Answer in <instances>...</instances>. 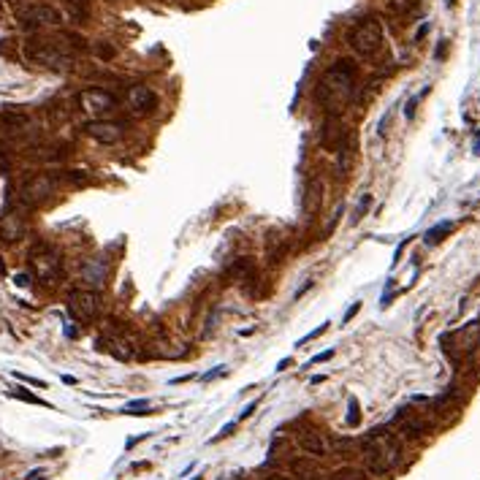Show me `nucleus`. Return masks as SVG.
Instances as JSON below:
<instances>
[{
  "label": "nucleus",
  "mask_w": 480,
  "mask_h": 480,
  "mask_svg": "<svg viewBox=\"0 0 480 480\" xmlns=\"http://www.w3.org/2000/svg\"><path fill=\"white\" fill-rule=\"evenodd\" d=\"M331 480H366V477H364V469L342 467V469H334L331 472Z\"/></svg>",
  "instance_id": "obj_18"
},
{
  "label": "nucleus",
  "mask_w": 480,
  "mask_h": 480,
  "mask_svg": "<svg viewBox=\"0 0 480 480\" xmlns=\"http://www.w3.org/2000/svg\"><path fill=\"white\" fill-rule=\"evenodd\" d=\"M25 57L30 62H36V65H41V68H49V71H68V68H74V54L65 52L57 44H49V41L27 44L25 46Z\"/></svg>",
  "instance_id": "obj_3"
},
{
  "label": "nucleus",
  "mask_w": 480,
  "mask_h": 480,
  "mask_svg": "<svg viewBox=\"0 0 480 480\" xmlns=\"http://www.w3.org/2000/svg\"><path fill=\"white\" fill-rule=\"evenodd\" d=\"M426 92H429V87L423 90L421 95H415V98H410V104H407V109H404V117H407V120H413V117H415V106H418V100H421L423 95H426Z\"/></svg>",
  "instance_id": "obj_24"
},
{
  "label": "nucleus",
  "mask_w": 480,
  "mask_h": 480,
  "mask_svg": "<svg viewBox=\"0 0 480 480\" xmlns=\"http://www.w3.org/2000/svg\"><path fill=\"white\" fill-rule=\"evenodd\" d=\"M84 133L92 139V141H98V144H106V147H112L117 144V141L122 139V125L120 122H112V120H90L87 125H84Z\"/></svg>",
  "instance_id": "obj_12"
},
{
  "label": "nucleus",
  "mask_w": 480,
  "mask_h": 480,
  "mask_svg": "<svg viewBox=\"0 0 480 480\" xmlns=\"http://www.w3.org/2000/svg\"><path fill=\"white\" fill-rule=\"evenodd\" d=\"M393 421H396V426L402 429L404 434H410V437H421V434H426V423H423L413 410H399Z\"/></svg>",
  "instance_id": "obj_15"
},
{
  "label": "nucleus",
  "mask_w": 480,
  "mask_h": 480,
  "mask_svg": "<svg viewBox=\"0 0 480 480\" xmlns=\"http://www.w3.org/2000/svg\"><path fill=\"white\" fill-rule=\"evenodd\" d=\"M263 480H290V477H285V475H280V472H274V475H266Z\"/></svg>",
  "instance_id": "obj_34"
},
{
  "label": "nucleus",
  "mask_w": 480,
  "mask_h": 480,
  "mask_svg": "<svg viewBox=\"0 0 480 480\" xmlns=\"http://www.w3.org/2000/svg\"><path fill=\"white\" fill-rule=\"evenodd\" d=\"M323 380H326L323 374H315V377H310V385H320V383H323Z\"/></svg>",
  "instance_id": "obj_35"
},
{
  "label": "nucleus",
  "mask_w": 480,
  "mask_h": 480,
  "mask_svg": "<svg viewBox=\"0 0 480 480\" xmlns=\"http://www.w3.org/2000/svg\"><path fill=\"white\" fill-rule=\"evenodd\" d=\"M79 277H82L84 288H92V290H100L106 285V277H109V266L104 258H87L82 266H79Z\"/></svg>",
  "instance_id": "obj_13"
},
{
  "label": "nucleus",
  "mask_w": 480,
  "mask_h": 480,
  "mask_svg": "<svg viewBox=\"0 0 480 480\" xmlns=\"http://www.w3.org/2000/svg\"><path fill=\"white\" fill-rule=\"evenodd\" d=\"M402 459V448L388 429H372L364 439V464L372 475H388Z\"/></svg>",
  "instance_id": "obj_2"
},
{
  "label": "nucleus",
  "mask_w": 480,
  "mask_h": 480,
  "mask_svg": "<svg viewBox=\"0 0 480 480\" xmlns=\"http://www.w3.org/2000/svg\"><path fill=\"white\" fill-rule=\"evenodd\" d=\"M350 46L361 57H374L383 46V27L377 19H361L350 30Z\"/></svg>",
  "instance_id": "obj_4"
},
{
  "label": "nucleus",
  "mask_w": 480,
  "mask_h": 480,
  "mask_svg": "<svg viewBox=\"0 0 480 480\" xmlns=\"http://www.w3.org/2000/svg\"><path fill=\"white\" fill-rule=\"evenodd\" d=\"M290 469H293V475L298 480H323L320 467L315 461H310V459H296L293 464H290Z\"/></svg>",
  "instance_id": "obj_16"
},
{
  "label": "nucleus",
  "mask_w": 480,
  "mask_h": 480,
  "mask_svg": "<svg viewBox=\"0 0 480 480\" xmlns=\"http://www.w3.org/2000/svg\"><path fill=\"white\" fill-rule=\"evenodd\" d=\"M290 366V358H282L280 364H277V372H285V369Z\"/></svg>",
  "instance_id": "obj_33"
},
{
  "label": "nucleus",
  "mask_w": 480,
  "mask_h": 480,
  "mask_svg": "<svg viewBox=\"0 0 480 480\" xmlns=\"http://www.w3.org/2000/svg\"><path fill=\"white\" fill-rule=\"evenodd\" d=\"M358 310H361V304H353V306H350V310H348V315H345V318H342V323H345V326H348V323H350V320H353V318H356V312H358Z\"/></svg>",
  "instance_id": "obj_29"
},
{
  "label": "nucleus",
  "mask_w": 480,
  "mask_h": 480,
  "mask_svg": "<svg viewBox=\"0 0 480 480\" xmlns=\"http://www.w3.org/2000/svg\"><path fill=\"white\" fill-rule=\"evenodd\" d=\"M14 377L22 380V383H27V385H36V388H46V383L38 380V377H27V374H22V372H14Z\"/></svg>",
  "instance_id": "obj_25"
},
{
  "label": "nucleus",
  "mask_w": 480,
  "mask_h": 480,
  "mask_svg": "<svg viewBox=\"0 0 480 480\" xmlns=\"http://www.w3.org/2000/svg\"><path fill=\"white\" fill-rule=\"evenodd\" d=\"M0 271H3V263H0Z\"/></svg>",
  "instance_id": "obj_39"
},
{
  "label": "nucleus",
  "mask_w": 480,
  "mask_h": 480,
  "mask_svg": "<svg viewBox=\"0 0 480 480\" xmlns=\"http://www.w3.org/2000/svg\"><path fill=\"white\" fill-rule=\"evenodd\" d=\"M334 358V350H326V353H318V356H312L310 361H306V366H312V364H323V361H331Z\"/></svg>",
  "instance_id": "obj_26"
},
{
  "label": "nucleus",
  "mask_w": 480,
  "mask_h": 480,
  "mask_svg": "<svg viewBox=\"0 0 480 480\" xmlns=\"http://www.w3.org/2000/svg\"><path fill=\"white\" fill-rule=\"evenodd\" d=\"M68 312L74 315L76 320H82V323L98 318V312H100V296H98V290H92V288H76L74 293L68 296Z\"/></svg>",
  "instance_id": "obj_7"
},
{
  "label": "nucleus",
  "mask_w": 480,
  "mask_h": 480,
  "mask_svg": "<svg viewBox=\"0 0 480 480\" xmlns=\"http://www.w3.org/2000/svg\"><path fill=\"white\" fill-rule=\"evenodd\" d=\"M255 407H258L255 402H253V404H247V407H245V413H242V415H239V421H245V418H250V415H253V413H255Z\"/></svg>",
  "instance_id": "obj_31"
},
{
  "label": "nucleus",
  "mask_w": 480,
  "mask_h": 480,
  "mask_svg": "<svg viewBox=\"0 0 480 480\" xmlns=\"http://www.w3.org/2000/svg\"><path fill=\"white\" fill-rule=\"evenodd\" d=\"M426 30H429V25H423V27L418 30V36H415V41H421V38H423V36H426Z\"/></svg>",
  "instance_id": "obj_36"
},
{
  "label": "nucleus",
  "mask_w": 480,
  "mask_h": 480,
  "mask_svg": "<svg viewBox=\"0 0 480 480\" xmlns=\"http://www.w3.org/2000/svg\"><path fill=\"white\" fill-rule=\"evenodd\" d=\"M298 445H301V451L312 453V456H328L334 451V442L328 439V434H323V431H304L301 439H298Z\"/></svg>",
  "instance_id": "obj_14"
},
{
  "label": "nucleus",
  "mask_w": 480,
  "mask_h": 480,
  "mask_svg": "<svg viewBox=\"0 0 480 480\" xmlns=\"http://www.w3.org/2000/svg\"><path fill=\"white\" fill-rule=\"evenodd\" d=\"M122 413L125 415H149V402L147 399H133V402L122 407Z\"/></svg>",
  "instance_id": "obj_20"
},
{
  "label": "nucleus",
  "mask_w": 480,
  "mask_h": 480,
  "mask_svg": "<svg viewBox=\"0 0 480 480\" xmlns=\"http://www.w3.org/2000/svg\"><path fill=\"white\" fill-rule=\"evenodd\" d=\"M445 3H448V6H456V0H445Z\"/></svg>",
  "instance_id": "obj_38"
},
{
  "label": "nucleus",
  "mask_w": 480,
  "mask_h": 480,
  "mask_svg": "<svg viewBox=\"0 0 480 480\" xmlns=\"http://www.w3.org/2000/svg\"><path fill=\"white\" fill-rule=\"evenodd\" d=\"M62 383H68V385H76V377H71V374H62Z\"/></svg>",
  "instance_id": "obj_37"
},
{
  "label": "nucleus",
  "mask_w": 480,
  "mask_h": 480,
  "mask_svg": "<svg viewBox=\"0 0 480 480\" xmlns=\"http://www.w3.org/2000/svg\"><path fill=\"white\" fill-rule=\"evenodd\" d=\"M326 331H328V323H320L318 328H312V331L306 334L304 339H298V342H296V348H301V345H306V342H312L315 336H320V334H326Z\"/></svg>",
  "instance_id": "obj_23"
},
{
  "label": "nucleus",
  "mask_w": 480,
  "mask_h": 480,
  "mask_svg": "<svg viewBox=\"0 0 480 480\" xmlns=\"http://www.w3.org/2000/svg\"><path fill=\"white\" fill-rule=\"evenodd\" d=\"M54 190H57V179L52 174H33L19 187V201L25 207H36V203H44L49 195H54Z\"/></svg>",
  "instance_id": "obj_6"
},
{
  "label": "nucleus",
  "mask_w": 480,
  "mask_h": 480,
  "mask_svg": "<svg viewBox=\"0 0 480 480\" xmlns=\"http://www.w3.org/2000/svg\"><path fill=\"white\" fill-rule=\"evenodd\" d=\"M14 282H17L19 288H27V285H30V274H25V271H22V274H14Z\"/></svg>",
  "instance_id": "obj_28"
},
{
  "label": "nucleus",
  "mask_w": 480,
  "mask_h": 480,
  "mask_svg": "<svg viewBox=\"0 0 480 480\" xmlns=\"http://www.w3.org/2000/svg\"><path fill=\"white\" fill-rule=\"evenodd\" d=\"M453 231V223L451 220H442V223H437V225H431L426 233H423V242H426L429 247H434V245H439V242L445 239L448 233Z\"/></svg>",
  "instance_id": "obj_17"
},
{
  "label": "nucleus",
  "mask_w": 480,
  "mask_h": 480,
  "mask_svg": "<svg viewBox=\"0 0 480 480\" xmlns=\"http://www.w3.org/2000/svg\"><path fill=\"white\" fill-rule=\"evenodd\" d=\"M11 396H17V399H22V402H27V404H38V407H49V402H44V399H38L36 393H30L27 388H11Z\"/></svg>",
  "instance_id": "obj_19"
},
{
  "label": "nucleus",
  "mask_w": 480,
  "mask_h": 480,
  "mask_svg": "<svg viewBox=\"0 0 480 480\" xmlns=\"http://www.w3.org/2000/svg\"><path fill=\"white\" fill-rule=\"evenodd\" d=\"M348 426H361V407H358V399L350 396L348 399Z\"/></svg>",
  "instance_id": "obj_21"
},
{
  "label": "nucleus",
  "mask_w": 480,
  "mask_h": 480,
  "mask_svg": "<svg viewBox=\"0 0 480 480\" xmlns=\"http://www.w3.org/2000/svg\"><path fill=\"white\" fill-rule=\"evenodd\" d=\"M236 423H239V421H231V423H225V426L217 431V437H215V439H225V437H231V431H236Z\"/></svg>",
  "instance_id": "obj_27"
},
{
  "label": "nucleus",
  "mask_w": 480,
  "mask_h": 480,
  "mask_svg": "<svg viewBox=\"0 0 480 480\" xmlns=\"http://www.w3.org/2000/svg\"><path fill=\"white\" fill-rule=\"evenodd\" d=\"M79 106H82V112H87L90 117L104 120V114H112L117 109V98L112 95V92L100 90V87H87L84 92H79Z\"/></svg>",
  "instance_id": "obj_8"
},
{
  "label": "nucleus",
  "mask_w": 480,
  "mask_h": 480,
  "mask_svg": "<svg viewBox=\"0 0 480 480\" xmlns=\"http://www.w3.org/2000/svg\"><path fill=\"white\" fill-rule=\"evenodd\" d=\"M19 22L25 27H54L62 22V17L52 6H30V9L19 11Z\"/></svg>",
  "instance_id": "obj_11"
},
{
  "label": "nucleus",
  "mask_w": 480,
  "mask_h": 480,
  "mask_svg": "<svg viewBox=\"0 0 480 480\" xmlns=\"http://www.w3.org/2000/svg\"><path fill=\"white\" fill-rule=\"evenodd\" d=\"M30 269H33V274L38 280L54 282L62 274V258L54 247L38 245V247H33V253H30Z\"/></svg>",
  "instance_id": "obj_5"
},
{
  "label": "nucleus",
  "mask_w": 480,
  "mask_h": 480,
  "mask_svg": "<svg viewBox=\"0 0 480 480\" xmlns=\"http://www.w3.org/2000/svg\"><path fill=\"white\" fill-rule=\"evenodd\" d=\"M25 233H27V217L22 215L19 209H9V212L0 215V242L14 245V242H19Z\"/></svg>",
  "instance_id": "obj_10"
},
{
  "label": "nucleus",
  "mask_w": 480,
  "mask_h": 480,
  "mask_svg": "<svg viewBox=\"0 0 480 480\" xmlns=\"http://www.w3.org/2000/svg\"><path fill=\"white\" fill-rule=\"evenodd\" d=\"M98 54H100V57H112V54H114V49H112V46H100V49H98Z\"/></svg>",
  "instance_id": "obj_32"
},
{
  "label": "nucleus",
  "mask_w": 480,
  "mask_h": 480,
  "mask_svg": "<svg viewBox=\"0 0 480 480\" xmlns=\"http://www.w3.org/2000/svg\"><path fill=\"white\" fill-rule=\"evenodd\" d=\"M372 207V195H364V198L358 201V207H356V212H353V217H350V223H358L361 217L366 215V209Z\"/></svg>",
  "instance_id": "obj_22"
},
{
  "label": "nucleus",
  "mask_w": 480,
  "mask_h": 480,
  "mask_svg": "<svg viewBox=\"0 0 480 480\" xmlns=\"http://www.w3.org/2000/svg\"><path fill=\"white\" fill-rule=\"evenodd\" d=\"M353 92H356V65L350 60H336L320 79V104L326 106L328 114H336L353 100Z\"/></svg>",
  "instance_id": "obj_1"
},
{
  "label": "nucleus",
  "mask_w": 480,
  "mask_h": 480,
  "mask_svg": "<svg viewBox=\"0 0 480 480\" xmlns=\"http://www.w3.org/2000/svg\"><path fill=\"white\" fill-rule=\"evenodd\" d=\"M225 374V366H217L215 372H209V374H203V380H212V377H223Z\"/></svg>",
  "instance_id": "obj_30"
},
{
  "label": "nucleus",
  "mask_w": 480,
  "mask_h": 480,
  "mask_svg": "<svg viewBox=\"0 0 480 480\" xmlns=\"http://www.w3.org/2000/svg\"><path fill=\"white\" fill-rule=\"evenodd\" d=\"M236 480H245V477H236Z\"/></svg>",
  "instance_id": "obj_40"
},
{
  "label": "nucleus",
  "mask_w": 480,
  "mask_h": 480,
  "mask_svg": "<svg viewBox=\"0 0 480 480\" xmlns=\"http://www.w3.org/2000/svg\"><path fill=\"white\" fill-rule=\"evenodd\" d=\"M125 100H128L130 114H136V117H147L157 109V95L149 84H133V87H128Z\"/></svg>",
  "instance_id": "obj_9"
}]
</instances>
